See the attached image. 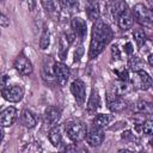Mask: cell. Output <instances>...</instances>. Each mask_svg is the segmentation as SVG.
I'll return each mask as SVG.
<instances>
[{"mask_svg":"<svg viewBox=\"0 0 153 153\" xmlns=\"http://www.w3.org/2000/svg\"><path fill=\"white\" fill-rule=\"evenodd\" d=\"M54 74H55L56 84L60 85V86H65L67 84L68 79H69L71 71H69V68L66 63L60 61V62L54 63Z\"/></svg>","mask_w":153,"mask_h":153,"instance_id":"obj_5","label":"cell"},{"mask_svg":"<svg viewBox=\"0 0 153 153\" xmlns=\"http://www.w3.org/2000/svg\"><path fill=\"white\" fill-rule=\"evenodd\" d=\"M133 50H134V48H133V44H131L130 42H127V43L124 44V51H126L128 55H131Z\"/></svg>","mask_w":153,"mask_h":153,"instance_id":"obj_36","label":"cell"},{"mask_svg":"<svg viewBox=\"0 0 153 153\" xmlns=\"http://www.w3.org/2000/svg\"><path fill=\"white\" fill-rule=\"evenodd\" d=\"M1 96L5 100H7L10 103H18L24 97V88L20 85L5 86L1 90Z\"/></svg>","mask_w":153,"mask_h":153,"instance_id":"obj_4","label":"cell"},{"mask_svg":"<svg viewBox=\"0 0 153 153\" xmlns=\"http://www.w3.org/2000/svg\"><path fill=\"white\" fill-rule=\"evenodd\" d=\"M54 63H55V61H53L48 56V57H45V60L42 65V69H41L43 80L49 85L56 84V79H55V74H54Z\"/></svg>","mask_w":153,"mask_h":153,"instance_id":"obj_8","label":"cell"},{"mask_svg":"<svg viewBox=\"0 0 153 153\" xmlns=\"http://www.w3.org/2000/svg\"><path fill=\"white\" fill-rule=\"evenodd\" d=\"M48 139L50 141V143L54 147H60L62 145V134H61V129L57 126H54L48 134Z\"/></svg>","mask_w":153,"mask_h":153,"instance_id":"obj_19","label":"cell"},{"mask_svg":"<svg viewBox=\"0 0 153 153\" xmlns=\"http://www.w3.org/2000/svg\"><path fill=\"white\" fill-rule=\"evenodd\" d=\"M61 117V110L56 106H48L44 111V120L48 126H54Z\"/></svg>","mask_w":153,"mask_h":153,"instance_id":"obj_15","label":"cell"},{"mask_svg":"<svg viewBox=\"0 0 153 153\" xmlns=\"http://www.w3.org/2000/svg\"><path fill=\"white\" fill-rule=\"evenodd\" d=\"M114 120V116L112 115H108V114H98L94 116L92 123L94 127H98V128H104L106 126L110 124V122Z\"/></svg>","mask_w":153,"mask_h":153,"instance_id":"obj_20","label":"cell"},{"mask_svg":"<svg viewBox=\"0 0 153 153\" xmlns=\"http://www.w3.org/2000/svg\"><path fill=\"white\" fill-rule=\"evenodd\" d=\"M4 127L2 126H0V142L2 141V139H4Z\"/></svg>","mask_w":153,"mask_h":153,"instance_id":"obj_38","label":"cell"},{"mask_svg":"<svg viewBox=\"0 0 153 153\" xmlns=\"http://www.w3.org/2000/svg\"><path fill=\"white\" fill-rule=\"evenodd\" d=\"M104 137H105V134L103 131V128H98V127H94L92 129H90L87 133H86V141L87 143L91 146V147H97L99 145L103 143L104 141Z\"/></svg>","mask_w":153,"mask_h":153,"instance_id":"obj_10","label":"cell"},{"mask_svg":"<svg viewBox=\"0 0 153 153\" xmlns=\"http://www.w3.org/2000/svg\"><path fill=\"white\" fill-rule=\"evenodd\" d=\"M8 25H10V19H8L5 14H2V13L0 12V26L6 27V26H8Z\"/></svg>","mask_w":153,"mask_h":153,"instance_id":"obj_34","label":"cell"},{"mask_svg":"<svg viewBox=\"0 0 153 153\" xmlns=\"http://www.w3.org/2000/svg\"><path fill=\"white\" fill-rule=\"evenodd\" d=\"M140 130H141L145 135H148V136L152 135V133H153V122H152V120L147 118V120L141 124Z\"/></svg>","mask_w":153,"mask_h":153,"instance_id":"obj_29","label":"cell"},{"mask_svg":"<svg viewBox=\"0 0 153 153\" xmlns=\"http://www.w3.org/2000/svg\"><path fill=\"white\" fill-rule=\"evenodd\" d=\"M41 4H42V6H43V8H44L53 18H57V17H59V12H60V10H61L59 0H41Z\"/></svg>","mask_w":153,"mask_h":153,"instance_id":"obj_17","label":"cell"},{"mask_svg":"<svg viewBox=\"0 0 153 153\" xmlns=\"http://www.w3.org/2000/svg\"><path fill=\"white\" fill-rule=\"evenodd\" d=\"M82 54H84V47H82V44L80 43V44L78 45V48L75 49V51H74V61L78 62V61L80 60V57L82 56Z\"/></svg>","mask_w":153,"mask_h":153,"instance_id":"obj_31","label":"cell"},{"mask_svg":"<svg viewBox=\"0 0 153 153\" xmlns=\"http://www.w3.org/2000/svg\"><path fill=\"white\" fill-rule=\"evenodd\" d=\"M65 131L73 142H80L86 136L87 127L82 121L72 120L65 123Z\"/></svg>","mask_w":153,"mask_h":153,"instance_id":"obj_2","label":"cell"},{"mask_svg":"<svg viewBox=\"0 0 153 153\" xmlns=\"http://www.w3.org/2000/svg\"><path fill=\"white\" fill-rule=\"evenodd\" d=\"M71 92L79 105H82L86 100V86L82 80L75 79L71 84Z\"/></svg>","mask_w":153,"mask_h":153,"instance_id":"obj_7","label":"cell"},{"mask_svg":"<svg viewBox=\"0 0 153 153\" xmlns=\"http://www.w3.org/2000/svg\"><path fill=\"white\" fill-rule=\"evenodd\" d=\"M22 2L25 4V6H26V8L29 11H33L35 10V6H36L35 0H22Z\"/></svg>","mask_w":153,"mask_h":153,"instance_id":"obj_33","label":"cell"},{"mask_svg":"<svg viewBox=\"0 0 153 153\" xmlns=\"http://www.w3.org/2000/svg\"><path fill=\"white\" fill-rule=\"evenodd\" d=\"M60 7L69 13L79 11V0H59Z\"/></svg>","mask_w":153,"mask_h":153,"instance_id":"obj_23","label":"cell"},{"mask_svg":"<svg viewBox=\"0 0 153 153\" xmlns=\"http://www.w3.org/2000/svg\"><path fill=\"white\" fill-rule=\"evenodd\" d=\"M133 37H134V41L136 42V44L139 47H142L146 43V39H147V36H146V33L142 29H135L134 32H133Z\"/></svg>","mask_w":153,"mask_h":153,"instance_id":"obj_28","label":"cell"},{"mask_svg":"<svg viewBox=\"0 0 153 153\" xmlns=\"http://www.w3.org/2000/svg\"><path fill=\"white\" fill-rule=\"evenodd\" d=\"M133 17L136 19V22L143 26L151 27L152 26V22H153V16H152V11L149 8H147L143 4H136L133 10H131Z\"/></svg>","mask_w":153,"mask_h":153,"instance_id":"obj_3","label":"cell"},{"mask_svg":"<svg viewBox=\"0 0 153 153\" xmlns=\"http://www.w3.org/2000/svg\"><path fill=\"white\" fill-rule=\"evenodd\" d=\"M99 106H100V96L98 91L93 88L88 98V102H87V109L88 111H96L99 109Z\"/></svg>","mask_w":153,"mask_h":153,"instance_id":"obj_21","label":"cell"},{"mask_svg":"<svg viewBox=\"0 0 153 153\" xmlns=\"http://www.w3.org/2000/svg\"><path fill=\"white\" fill-rule=\"evenodd\" d=\"M86 16L90 20L94 22L100 17V8H99V2L98 1H87L86 7H85Z\"/></svg>","mask_w":153,"mask_h":153,"instance_id":"obj_16","label":"cell"},{"mask_svg":"<svg viewBox=\"0 0 153 153\" xmlns=\"http://www.w3.org/2000/svg\"><path fill=\"white\" fill-rule=\"evenodd\" d=\"M117 25L121 30H129L131 26H133V23H134V19H133V16L128 12V10L126 8L123 12H121L118 16H117Z\"/></svg>","mask_w":153,"mask_h":153,"instance_id":"obj_14","label":"cell"},{"mask_svg":"<svg viewBox=\"0 0 153 153\" xmlns=\"http://www.w3.org/2000/svg\"><path fill=\"white\" fill-rule=\"evenodd\" d=\"M111 56H112V60H118V59L121 57L120 49H118V47H117L116 44L112 45V48H111Z\"/></svg>","mask_w":153,"mask_h":153,"instance_id":"obj_32","label":"cell"},{"mask_svg":"<svg viewBox=\"0 0 153 153\" xmlns=\"http://www.w3.org/2000/svg\"><path fill=\"white\" fill-rule=\"evenodd\" d=\"M128 91H129V86L127 85V81L120 80V81L115 82V84L110 87V91H109V92H111V93H114V94H116V96H123V94H126Z\"/></svg>","mask_w":153,"mask_h":153,"instance_id":"obj_22","label":"cell"},{"mask_svg":"<svg viewBox=\"0 0 153 153\" xmlns=\"http://www.w3.org/2000/svg\"><path fill=\"white\" fill-rule=\"evenodd\" d=\"M114 72H115L116 75L120 78V80H122V81H128V79H129V74H128V71H127L124 67H122V68H117V69H115Z\"/></svg>","mask_w":153,"mask_h":153,"instance_id":"obj_30","label":"cell"},{"mask_svg":"<svg viewBox=\"0 0 153 153\" xmlns=\"http://www.w3.org/2000/svg\"><path fill=\"white\" fill-rule=\"evenodd\" d=\"M71 25H72V30L75 33V36H78L80 38V41H82L86 37V33H87L86 22L80 17H74L72 19Z\"/></svg>","mask_w":153,"mask_h":153,"instance_id":"obj_13","label":"cell"},{"mask_svg":"<svg viewBox=\"0 0 153 153\" xmlns=\"http://www.w3.org/2000/svg\"><path fill=\"white\" fill-rule=\"evenodd\" d=\"M135 110L137 112H141V114L151 115L152 114V105H151V103H148L146 100H139L135 105Z\"/></svg>","mask_w":153,"mask_h":153,"instance_id":"obj_27","label":"cell"},{"mask_svg":"<svg viewBox=\"0 0 153 153\" xmlns=\"http://www.w3.org/2000/svg\"><path fill=\"white\" fill-rule=\"evenodd\" d=\"M6 81H7V76L4 74H0V92L6 86Z\"/></svg>","mask_w":153,"mask_h":153,"instance_id":"obj_37","label":"cell"},{"mask_svg":"<svg viewBox=\"0 0 153 153\" xmlns=\"http://www.w3.org/2000/svg\"><path fill=\"white\" fill-rule=\"evenodd\" d=\"M49 43H50V33H49V29L47 26L43 27L42 30V33H41V37H39V48L42 50L47 49L49 47Z\"/></svg>","mask_w":153,"mask_h":153,"instance_id":"obj_25","label":"cell"},{"mask_svg":"<svg viewBox=\"0 0 153 153\" xmlns=\"http://www.w3.org/2000/svg\"><path fill=\"white\" fill-rule=\"evenodd\" d=\"M112 36L114 33L109 24L105 23L103 19L98 18L92 26V38L90 43L88 57L91 60L98 57L99 54L104 50V48L112 39Z\"/></svg>","mask_w":153,"mask_h":153,"instance_id":"obj_1","label":"cell"},{"mask_svg":"<svg viewBox=\"0 0 153 153\" xmlns=\"http://www.w3.org/2000/svg\"><path fill=\"white\" fill-rule=\"evenodd\" d=\"M106 102H108V108L112 112H121L127 108V102L122 98V96H116L111 92H108Z\"/></svg>","mask_w":153,"mask_h":153,"instance_id":"obj_11","label":"cell"},{"mask_svg":"<svg viewBox=\"0 0 153 153\" xmlns=\"http://www.w3.org/2000/svg\"><path fill=\"white\" fill-rule=\"evenodd\" d=\"M133 85L135 88L137 90H148L152 85V79L149 76V74L143 71V69H140L137 72H134V78H133Z\"/></svg>","mask_w":153,"mask_h":153,"instance_id":"obj_6","label":"cell"},{"mask_svg":"<svg viewBox=\"0 0 153 153\" xmlns=\"http://www.w3.org/2000/svg\"><path fill=\"white\" fill-rule=\"evenodd\" d=\"M20 122H22V124L25 128L31 129V128H33L37 124V118H36V116L31 111H29L27 109H25L20 114Z\"/></svg>","mask_w":153,"mask_h":153,"instance_id":"obj_18","label":"cell"},{"mask_svg":"<svg viewBox=\"0 0 153 153\" xmlns=\"http://www.w3.org/2000/svg\"><path fill=\"white\" fill-rule=\"evenodd\" d=\"M14 68L18 71V73H20L22 75H30L33 72V67L31 61L22 53L19 54L16 60H14Z\"/></svg>","mask_w":153,"mask_h":153,"instance_id":"obj_9","label":"cell"},{"mask_svg":"<svg viewBox=\"0 0 153 153\" xmlns=\"http://www.w3.org/2000/svg\"><path fill=\"white\" fill-rule=\"evenodd\" d=\"M128 66L133 72H137L140 69H143V61L139 56H130L128 61Z\"/></svg>","mask_w":153,"mask_h":153,"instance_id":"obj_26","label":"cell"},{"mask_svg":"<svg viewBox=\"0 0 153 153\" xmlns=\"http://www.w3.org/2000/svg\"><path fill=\"white\" fill-rule=\"evenodd\" d=\"M18 116V111L13 106L5 108L2 111H0V126L2 127H11Z\"/></svg>","mask_w":153,"mask_h":153,"instance_id":"obj_12","label":"cell"},{"mask_svg":"<svg viewBox=\"0 0 153 153\" xmlns=\"http://www.w3.org/2000/svg\"><path fill=\"white\" fill-rule=\"evenodd\" d=\"M71 45L69 41L67 39V37L65 35L61 36V38L59 39V56L61 59V61H63L67 56V53H68V47Z\"/></svg>","mask_w":153,"mask_h":153,"instance_id":"obj_24","label":"cell"},{"mask_svg":"<svg viewBox=\"0 0 153 153\" xmlns=\"http://www.w3.org/2000/svg\"><path fill=\"white\" fill-rule=\"evenodd\" d=\"M122 139H123V140H130V141H134V140H135V136L131 134L130 130H127V131H124V133L122 134Z\"/></svg>","mask_w":153,"mask_h":153,"instance_id":"obj_35","label":"cell"},{"mask_svg":"<svg viewBox=\"0 0 153 153\" xmlns=\"http://www.w3.org/2000/svg\"><path fill=\"white\" fill-rule=\"evenodd\" d=\"M148 63H149V66H153V55L152 54L148 55Z\"/></svg>","mask_w":153,"mask_h":153,"instance_id":"obj_39","label":"cell"}]
</instances>
